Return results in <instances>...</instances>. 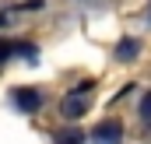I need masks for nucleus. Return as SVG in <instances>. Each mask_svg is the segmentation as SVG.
Wrapping results in <instances>:
<instances>
[{"label":"nucleus","instance_id":"obj_6","mask_svg":"<svg viewBox=\"0 0 151 144\" xmlns=\"http://www.w3.org/2000/svg\"><path fill=\"white\" fill-rule=\"evenodd\" d=\"M53 144H84V134L81 130H60L53 137Z\"/></svg>","mask_w":151,"mask_h":144},{"label":"nucleus","instance_id":"obj_8","mask_svg":"<svg viewBox=\"0 0 151 144\" xmlns=\"http://www.w3.org/2000/svg\"><path fill=\"white\" fill-rule=\"evenodd\" d=\"M148 21H151V4H148Z\"/></svg>","mask_w":151,"mask_h":144},{"label":"nucleus","instance_id":"obj_1","mask_svg":"<svg viewBox=\"0 0 151 144\" xmlns=\"http://www.w3.org/2000/svg\"><path fill=\"white\" fill-rule=\"evenodd\" d=\"M88 106H91V81L77 84L74 91H67L63 102H60V112H63V120H77V116L88 112Z\"/></svg>","mask_w":151,"mask_h":144},{"label":"nucleus","instance_id":"obj_3","mask_svg":"<svg viewBox=\"0 0 151 144\" xmlns=\"http://www.w3.org/2000/svg\"><path fill=\"white\" fill-rule=\"evenodd\" d=\"M91 144H123V127L116 120H106L91 130Z\"/></svg>","mask_w":151,"mask_h":144},{"label":"nucleus","instance_id":"obj_5","mask_svg":"<svg viewBox=\"0 0 151 144\" xmlns=\"http://www.w3.org/2000/svg\"><path fill=\"white\" fill-rule=\"evenodd\" d=\"M137 53H141V42H137V39H123V42L116 46V60H123V63H130Z\"/></svg>","mask_w":151,"mask_h":144},{"label":"nucleus","instance_id":"obj_7","mask_svg":"<svg viewBox=\"0 0 151 144\" xmlns=\"http://www.w3.org/2000/svg\"><path fill=\"white\" fill-rule=\"evenodd\" d=\"M137 116H141V123H148V127H151V91H144V95H141Z\"/></svg>","mask_w":151,"mask_h":144},{"label":"nucleus","instance_id":"obj_4","mask_svg":"<svg viewBox=\"0 0 151 144\" xmlns=\"http://www.w3.org/2000/svg\"><path fill=\"white\" fill-rule=\"evenodd\" d=\"M11 56H25V60L32 63V60L39 56V49L32 46V42H11V39H7V42H0V63H7Z\"/></svg>","mask_w":151,"mask_h":144},{"label":"nucleus","instance_id":"obj_2","mask_svg":"<svg viewBox=\"0 0 151 144\" xmlns=\"http://www.w3.org/2000/svg\"><path fill=\"white\" fill-rule=\"evenodd\" d=\"M11 102H14V109H21L25 116H32V112L42 109V91L39 88H14Z\"/></svg>","mask_w":151,"mask_h":144}]
</instances>
